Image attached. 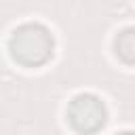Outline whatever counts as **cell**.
Segmentation results:
<instances>
[{"label": "cell", "mask_w": 135, "mask_h": 135, "mask_svg": "<svg viewBox=\"0 0 135 135\" xmlns=\"http://www.w3.org/2000/svg\"><path fill=\"white\" fill-rule=\"evenodd\" d=\"M8 55L21 68H42L55 55V36L44 23H21L8 36Z\"/></svg>", "instance_id": "6da1fadb"}, {"label": "cell", "mask_w": 135, "mask_h": 135, "mask_svg": "<svg viewBox=\"0 0 135 135\" xmlns=\"http://www.w3.org/2000/svg\"><path fill=\"white\" fill-rule=\"evenodd\" d=\"M65 118L78 135H95L108 122V105L95 93H78L68 103Z\"/></svg>", "instance_id": "7a4b0ae2"}, {"label": "cell", "mask_w": 135, "mask_h": 135, "mask_svg": "<svg viewBox=\"0 0 135 135\" xmlns=\"http://www.w3.org/2000/svg\"><path fill=\"white\" fill-rule=\"evenodd\" d=\"M114 55L124 65H135V25L122 27L114 36Z\"/></svg>", "instance_id": "3957f363"}, {"label": "cell", "mask_w": 135, "mask_h": 135, "mask_svg": "<svg viewBox=\"0 0 135 135\" xmlns=\"http://www.w3.org/2000/svg\"><path fill=\"white\" fill-rule=\"evenodd\" d=\"M114 135H135V131H120V133H114Z\"/></svg>", "instance_id": "277c9868"}]
</instances>
